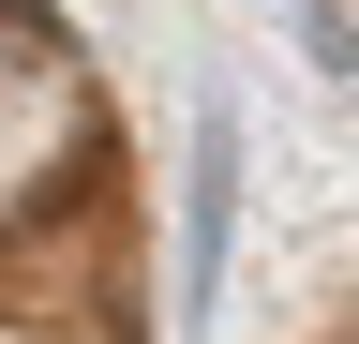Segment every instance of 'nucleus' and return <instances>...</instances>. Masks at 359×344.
Instances as JSON below:
<instances>
[{"mask_svg": "<svg viewBox=\"0 0 359 344\" xmlns=\"http://www.w3.org/2000/svg\"><path fill=\"white\" fill-rule=\"evenodd\" d=\"M224 165H240V135H224V105H210V120H195V225H180V270H195V299H210V254H224V195H240Z\"/></svg>", "mask_w": 359, "mask_h": 344, "instance_id": "obj_1", "label": "nucleus"}, {"mask_svg": "<svg viewBox=\"0 0 359 344\" xmlns=\"http://www.w3.org/2000/svg\"><path fill=\"white\" fill-rule=\"evenodd\" d=\"M0 344H15V329H0Z\"/></svg>", "mask_w": 359, "mask_h": 344, "instance_id": "obj_2", "label": "nucleus"}]
</instances>
